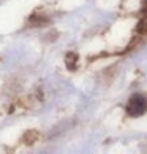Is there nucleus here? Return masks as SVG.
Returning <instances> with one entry per match:
<instances>
[{
    "instance_id": "nucleus-1",
    "label": "nucleus",
    "mask_w": 147,
    "mask_h": 154,
    "mask_svg": "<svg viewBox=\"0 0 147 154\" xmlns=\"http://www.w3.org/2000/svg\"><path fill=\"white\" fill-rule=\"evenodd\" d=\"M127 110H128V113L131 116L144 115V113L147 111V99L144 95H134V97H131V100H130Z\"/></svg>"
}]
</instances>
